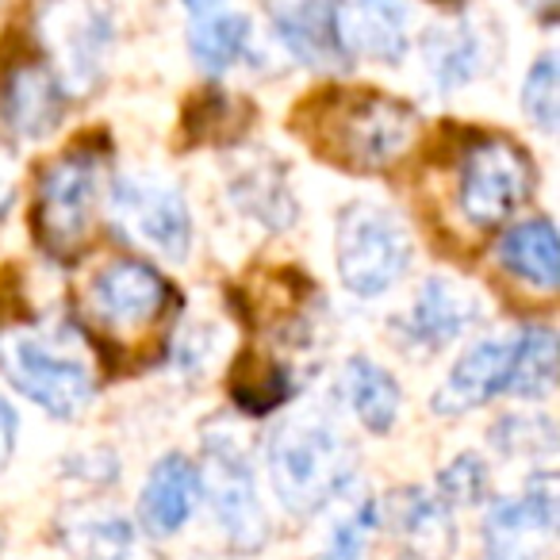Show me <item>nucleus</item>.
<instances>
[{"label": "nucleus", "mask_w": 560, "mask_h": 560, "mask_svg": "<svg viewBox=\"0 0 560 560\" xmlns=\"http://www.w3.org/2000/svg\"><path fill=\"white\" fill-rule=\"evenodd\" d=\"M269 480L284 511L315 514L346 491L353 476V445L323 415H292L269 434Z\"/></svg>", "instance_id": "obj_1"}, {"label": "nucleus", "mask_w": 560, "mask_h": 560, "mask_svg": "<svg viewBox=\"0 0 560 560\" xmlns=\"http://www.w3.org/2000/svg\"><path fill=\"white\" fill-rule=\"evenodd\" d=\"M0 376L55 419H78L93 404V369L66 330L16 327L0 335Z\"/></svg>", "instance_id": "obj_2"}, {"label": "nucleus", "mask_w": 560, "mask_h": 560, "mask_svg": "<svg viewBox=\"0 0 560 560\" xmlns=\"http://www.w3.org/2000/svg\"><path fill=\"white\" fill-rule=\"evenodd\" d=\"M411 269V234L396 211L358 200L338 215V277L353 296H384Z\"/></svg>", "instance_id": "obj_3"}, {"label": "nucleus", "mask_w": 560, "mask_h": 560, "mask_svg": "<svg viewBox=\"0 0 560 560\" xmlns=\"http://www.w3.org/2000/svg\"><path fill=\"white\" fill-rule=\"evenodd\" d=\"M35 35L66 93H89L112 50V20L101 0H35Z\"/></svg>", "instance_id": "obj_4"}, {"label": "nucleus", "mask_w": 560, "mask_h": 560, "mask_svg": "<svg viewBox=\"0 0 560 560\" xmlns=\"http://www.w3.org/2000/svg\"><path fill=\"white\" fill-rule=\"evenodd\" d=\"M419 135V112L381 93L350 96L327 116L323 142L338 162L353 170H388L411 150Z\"/></svg>", "instance_id": "obj_5"}, {"label": "nucleus", "mask_w": 560, "mask_h": 560, "mask_svg": "<svg viewBox=\"0 0 560 560\" xmlns=\"http://www.w3.org/2000/svg\"><path fill=\"white\" fill-rule=\"evenodd\" d=\"M200 495L208 499L219 529L234 552H257L269 541V514L257 495L254 465L234 438L211 434L203 442V460L196 465Z\"/></svg>", "instance_id": "obj_6"}, {"label": "nucleus", "mask_w": 560, "mask_h": 560, "mask_svg": "<svg viewBox=\"0 0 560 560\" xmlns=\"http://www.w3.org/2000/svg\"><path fill=\"white\" fill-rule=\"evenodd\" d=\"M104 165L89 150L58 158L35 185V234L58 257H73L93 231L101 208Z\"/></svg>", "instance_id": "obj_7"}, {"label": "nucleus", "mask_w": 560, "mask_h": 560, "mask_svg": "<svg viewBox=\"0 0 560 560\" xmlns=\"http://www.w3.org/2000/svg\"><path fill=\"white\" fill-rule=\"evenodd\" d=\"M534 192V165L514 142L480 139L465 150L457 177V208L468 223L499 226Z\"/></svg>", "instance_id": "obj_8"}, {"label": "nucleus", "mask_w": 560, "mask_h": 560, "mask_svg": "<svg viewBox=\"0 0 560 560\" xmlns=\"http://www.w3.org/2000/svg\"><path fill=\"white\" fill-rule=\"evenodd\" d=\"M560 488L557 476H529L518 495H503L483 514V557L488 560H541L557 537Z\"/></svg>", "instance_id": "obj_9"}, {"label": "nucleus", "mask_w": 560, "mask_h": 560, "mask_svg": "<svg viewBox=\"0 0 560 560\" xmlns=\"http://www.w3.org/2000/svg\"><path fill=\"white\" fill-rule=\"evenodd\" d=\"M112 211L119 226L147 242L165 261H185L192 249V215L180 188L154 177H127L112 192Z\"/></svg>", "instance_id": "obj_10"}, {"label": "nucleus", "mask_w": 560, "mask_h": 560, "mask_svg": "<svg viewBox=\"0 0 560 560\" xmlns=\"http://www.w3.org/2000/svg\"><path fill=\"white\" fill-rule=\"evenodd\" d=\"M483 319V304L465 280L434 272L419 284L415 304L407 307V315L399 319V338L411 350L422 353H442L453 342L476 330Z\"/></svg>", "instance_id": "obj_11"}, {"label": "nucleus", "mask_w": 560, "mask_h": 560, "mask_svg": "<svg viewBox=\"0 0 560 560\" xmlns=\"http://www.w3.org/2000/svg\"><path fill=\"white\" fill-rule=\"evenodd\" d=\"M165 304H170V284L147 261H135V257L104 265L89 289L93 319L116 335H139V330L154 327Z\"/></svg>", "instance_id": "obj_12"}, {"label": "nucleus", "mask_w": 560, "mask_h": 560, "mask_svg": "<svg viewBox=\"0 0 560 560\" xmlns=\"http://www.w3.org/2000/svg\"><path fill=\"white\" fill-rule=\"evenodd\" d=\"M327 16L346 62L396 66L407 55V0H327Z\"/></svg>", "instance_id": "obj_13"}, {"label": "nucleus", "mask_w": 560, "mask_h": 560, "mask_svg": "<svg viewBox=\"0 0 560 560\" xmlns=\"http://www.w3.org/2000/svg\"><path fill=\"white\" fill-rule=\"evenodd\" d=\"M66 104L70 93L55 78V70L43 62H24L0 85V124L16 139L39 142L62 127Z\"/></svg>", "instance_id": "obj_14"}, {"label": "nucleus", "mask_w": 560, "mask_h": 560, "mask_svg": "<svg viewBox=\"0 0 560 560\" xmlns=\"http://www.w3.org/2000/svg\"><path fill=\"white\" fill-rule=\"evenodd\" d=\"M381 518H388L404 560H450L457 549L453 506L427 488L396 491L388 503H381Z\"/></svg>", "instance_id": "obj_15"}, {"label": "nucleus", "mask_w": 560, "mask_h": 560, "mask_svg": "<svg viewBox=\"0 0 560 560\" xmlns=\"http://www.w3.org/2000/svg\"><path fill=\"white\" fill-rule=\"evenodd\" d=\"M514 338H483L468 346L460 361L450 369L445 384L434 392L430 407L438 415H468L476 407L491 404L499 392H506V373H511Z\"/></svg>", "instance_id": "obj_16"}, {"label": "nucleus", "mask_w": 560, "mask_h": 560, "mask_svg": "<svg viewBox=\"0 0 560 560\" xmlns=\"http://www.w3.org/2000/svg\"><path fill=\"white\" fill-rule=\"evenodd\" d=\"M200 499V476L196 465L180 453L162 457L147 476V488L139 499V518L147 526V534L154 537H173L196 511Z\"/></svg>", "instance_id": "obj_17"}, {"label": "nucleus", "mask_w": 560, "mask_h": 560, "mask_svg": "<svg viewBox=\"0 0 560 560\" xmlns=\"http://www.w3.org/2000/svg\"><path fill=\"white\" fill-rule=\"evenodd\" d=\"M422 58H427L430 78L445 93H457L488 70V39L472 20H450L422 35Z\"/></svg>", "instance_id": "obj_18"}, {"label": "nucleus", "mask_w": 560, "mask_h": 560, "mask_svg": "<svg viewBox=\"0 0 560 560\" xmlns=\"http://www.w3.org/2000/svg\"><path fill=\"white\" fill-rule=\"evenodd\" d=\"M495 261L511 272L514 280L529 289L552 292L560 284V257H557V226L545 215H534L526 223H514L511 231L499 234Z\"/></svg>", "instance_id": "obj_19"}, {"label": "nucleus", "mask_w": 560, "mask_h": 560, "mask_svg": "<svg viewBox=\"0 0 560 560\" xmlns=\"http://www.w3.org/2000/svg\"><path fill=\"white\" fill-rule=\"evenodd\" d=\"M272 27H277V39L284 43L296 62L312 66V70H342L350 66L342 58L330 32L327 16V0H292V4H280L272 12Z\"/></svg>", "instance_id": "obj_20"}, {"label": "nucleus", "mask_w": 560, "mask_h": 560, "mask_svg": "<svg viewBox=\"0 0 560 560\" xmlns=\"http://www.w3.org/2000/svg\"><path fill=\"white\" fill-rule=\"evenodd\" d=\"M62 549L70 560H139V529L119 511H73L62 522Z\"/></svg>", "instance_id": "obj_21"}, {"label": "nucleus", "mask_w": 560, "mask_h": 560, "mask_svg": "<svg viewBox=\"0 0 560 560\" xmlns=\"http://www.w3.org/2000/svg\"><path fill=\"white\" fill-rule=\"evenodd\" d=\"M231 192L242 203V211L265 223L269 231H284V226L296 223V200H292L289 177L269 158H254V162L242 165L231 180Z\"/></svg>", "instance_id": "obj_22"}, {"label": "nucleus", "mask_w": 560, "mask_h": 560, "mask_svg": "<svg viewBox=\"0 0 560 560\" xmlns=\"http://www.w3.org/2000/svg\"><path fill=\"white\" fill-rule=\"evenodd\" d=\"M342 388L350 399L353 415L361 419V427L373 430V434H388L399 419V407H404V392H399L396 376L388 369H381L369 358H353L342 373Z\"/></svg>", "instance_id": "obj_23"}, {"label": "nucleus", "mask_w": 560, "mask_h": 560, "mask_svg": "<svg viewBox=\"0 0 560 560\" xmlns=\"http://www.w3.org/2000/svg\"><path fill=\"white\" fill-rule=\"evenodd\" d=\"M254 24L242 12H208L188 27V50L208 73H226L249 55Z\"/></svg>", "instance_id": "obj_24"}, {"label": "nucleus", "mask_w": 560, "mask_h": 560, "mask_svg": "<svg viewBox=\"0 0 560 560\" xmlns=\"http://www.w3.org/2000/svg\"><path fill=\"white\" fill-rule=\"evenodd\" d=\"M557 384V335L549 327H526L514 338L506 392L518 399H545Z\"/></svg>", "instance_id": "obj_25"}, {"label": "nucleus", "mask_w": 560, "mask_h": 560, "mask_svg": "<svg viewBox=\"0 0 560 560\" xmlns=\"http://www.w3.org/2000/svg\"><path fill=\"white\" fill-rule=\"evenodd\" d=\"M491 445L511 460H549L557 453V430L545 415H506L491 430Z\"/></svg>", "instance_id": "obj_26"}, {"label": "nucleus", "mask_w": 560, "mask_h": 560, "mask_svg": "<svg viewBox=\"0 0 560 560\" xmlns=\"http://www.w3.org/2000/svg\"><path fill=\"white\" fill-rule=\"evenodd\" d=\"M376 529H381V503L376 499H361L330 526L327 541L315 552V560H365Z\"/></svg>", "instance_id": "obj_27"}, {"label": "nucleus", "mask_w": 560, "mask_h": 560, "mask_svg": "<svg viewBox=\"0 0 560 560\" xmlns=\"http://www.w3.org/2000/svg\"><path fill=\"white\" fill-rule=\"evenodd\" d=\"M522 112L537 131L552 135L560 119V70L557 55H541L529 66L526 81H522Z\"/></svg>", "instance_id": "obj_28"}, {"label": "nucleus", "mask_w": 560, "mask_h": 560, "mask_svg": "<svg viewBox=\"0 0 560 560\" xmlns=\"http://www.w3.org/2000/svg\"><path fill=\"white\" fill-rule=\"evenodd\" d=\"M491 488V472L476 453H460L450 465L438 472V488L434 495L442 499L445 506H476L488 499Z\"/></svg>", "instance_id": "obj_29"}, {"label": "nucleus", "mask_w": 560, "mask_h": 560, "mask_svg": "<svg viewBox=\"0 0 560 560\" xmlns=\"http://www.w3.org/2000/svg\"><path fill=\"white\" fill-rule=\"evenodd\" d=\"M289 392H292V376L284 365H257L249 384L234 381V399H238V407H246L249 415L272 411L277 404L289 399Z\"/></svg>", "instance_id": "obj_30"}, {"label": "nucleus", "mask_w": 560, "mask_h": 560, "mask_svg": "<svg viewBox=\"0 0 560 560\" xmlns=\"http://www.w3.org/2000/svg\"><path fill=\"white\" fill-rule=\"evenodd\" d=\"M16 434H20V419L9 407V399H0V472L9 468L12 453H16Z\"/></svg>", "instance_id": "obj_31"}, {"label": "nucleus", "mask_w": 560, "mask_h": 560, "mask_svg": "<svg viewBox=\"0 0 560 560\" xmlns=\"http://www.w3.org/2000/svg\"><path fill=\"white\" fill-rule=\"evenodd\" d=\"M12 196H16V180H12V162L4 154H0V223H4V215H9Z\"/></svg>", "instance_id": "obj_32"}, {"label": "nucleus", "mask_w": 560, "mask_h": 560, "mask_svg": "<svg viewBox=\"0 0 560 560\" xmlns=\"http://www.w3.org/2000/svg\"><path fill=\"white\" fill-rule=\"evenodd\" d=\"M526 4L545 20V24H552V16H557V0H526Z\"/></svg>", "instance_id": "obj_33"}, {"label": "nucleus", "mask_w": 560, "mask_h": 560, "mask_svg": "<svg viewBox=\"0 0 560 560\" xmlns=\"http://www.w3.org/2000/svg\"><path fill=\"white\" fill-rule=\"evenodd\" d=\"M223 0H185V9L196 12V16H208V12H215Z\"/></svg>", "instance_id": "obj_34"}, {"label": "nucleus", "mask_w": 560, "mask_h": 560, "mask_svg": "<svg viewBox=\"0 0 560 560\" xmlns=\"http://www.w3.org/2000/svg\"><path fill=\"white\" fill-rule=\"evenodd\" d=\"M0 549H4V545H0Z\"/></svg>", "instance_id": "obj_35"}]
</instances>
